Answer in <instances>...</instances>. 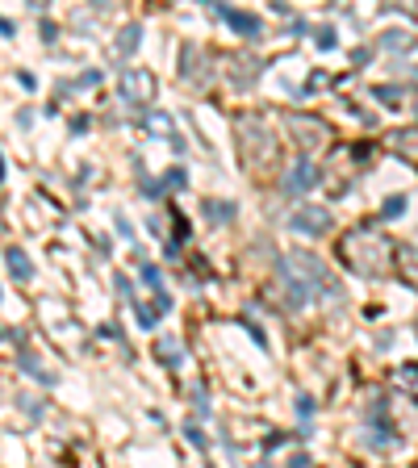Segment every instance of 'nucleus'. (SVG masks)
Wrapping results in <instances>:
<instances>
[{"label": "nucleus", "instance_id": "obj_1", "mask_svg": "<svg viewBox=\"0 0 418 468\" xmlns=\"http://www.w3.org/2000/svg\"><path fill=\"white\" fill-rule=\"evenodd\" d=\"M280 281L289 288V310H301L310 297H339L343 288L339 281L330 276V268H326L318 255H310V251H289L284 259H280Z\"/></svg>", "mask_w": 418, "mask_h": 468}, {"label": "nucleus", "instance_id": "obj_2", "mask_svg": "<svg viewBox=\"0 0 418 468\" xmlns=\"http://www.w3.org/2000/svg\"><path fill=\"white\" fill-rule=\"evenodd\" d=\"M343 259L360 272V276H381L389 268V242L376 238L372 230H356L343 238Z\"/></svg>", "mask_w": 418, "mask_h": 468}, {"label": "nucleus", "instance_id": "obj_3", "mask_svg": "<svg viewBox=\"0 0 418 468\" xmlns=\"http://www.w3.org/2000/svg\"><path fill=\"white\" fill-rule=\"evenodd\" d=\"M155 76L151 71H142V67H130V71H122V80H117V96L126 100V105H151L155 100Z\"/></svg>", "mask_w": 418, "mask_h": 468}, {"label": "nucleus", "instance_id": "obj_4", "mask_svg": "<svg viewBox=\"0 0 418 468\" xmlns=\"http://www.w3.org/2000/svg\"><path fill=\"white\" fill-rule=\"evenodd\" d=\"M289 226H293L297 234H314V238H318V234L330 230V213L318 209V205H301V209L289 218Z\"/></svg>", "mask_w": 418, "mask_h": 468}, {"label": "nucleus", "instance_id": "obj_5", "mask_svg": "<svg viewBox=\"0 0 418 468\" xmlns=\"http://www.w3.org/2000/svg\"><path fill=\"white\" fill-rule=\"evenodd\" d=\"M209 13L214 17H222V21H231L238 34H247V38H260L264 34V25H260V17H251V13H243V8H226V4H209Z\"/></svg>", "mask_w": 418, "mask_h": 468}, {"label": "nucleus", "instance_id": "obj_6", "mask_svg": "<svg viewBox=\"0 0 418 468\" xmlns=\"http://www.w3.org/2000/svg\"><path fill=\"white\" fill-rule=\"evenodd\" d=\"M314 185H318V168H314V159H297V168L280 180V188H284V192H293V197H297V192H306V188H314Z\"/></svg>", "mask_w": 418, "mask_h": 468}, {"label": "nucleus", "instance_id": "obj_7", "mask_svg": "<svg viewBox=\"0 0 418 468\" xmlns=\"http://www.w3.org/2000/svg\"><path fill=\"white\" fill-rule=\"evenodd\" d=\"M155 360H159L163 368H180V364H185V339H172V334L159 339V343H155Z\"/></svg>", "mask_w": 418, "mask_h": 468}, {"label": "nucleus", "instance_id": "obj_8", "mask_svg": "<svg viewBox=\"0 0 418 468\" xmlns=\"http://www.w3.org/2000/svg\"><path fill=\"white\" fill-rule=\"evenodd\" d=\"M289 130H297L301 134V146H314V142H323L326 139V126L323 122H306V117H289Z\"/></svg>", "mask_w": 418, "mask_h": 468}, {"label": "nucleus", "instance_id": "obj_9", "mask_svg": "<svg viewBox=\"0 0 418 468\" xmlns=\"http://www.w3.org/2000/svg\"><path fill=\"white\" fill-rule=\"evenodd\" d=\"M393 255H397V268L406 272V281L418 284V247H414V242H397V251H393Z\"/></svg>", "mask_w": 418, "mask_h": 468}, {"label": "nucleus", "instance_id": "obj_10", "mask_svg": "<svg viewBox=\"0 0 418 468\" xmlns=\"http://www.w3.org/2000/svg\"><path fill=\"white\" fill-rule=\"evenodd\" d=\"M139 47H142V25H139V21H130V25H126V30L117 34V42H113V50H117V54L126 59V54H134Z\"/></svg>", "mask_w": 418, "mask_h": 468}, {"label": "nucleus", "instance_id": "obj_11", "mask_svg": "<svg viewBox=\"0 0 418 468\" xmlns=\"http://www.w3.org/2000/svg\"><path fill=\"white\" fill-rule=\"evenodd\" d=\"M4 259H8V268H13V276H17V281H30V276H34V268H30V255H25V251L8 247V251H4Z\"/></svg>", "mask_w": 418, "mask_h": 468}, {"label": "nucleus", "instance_id": "obj_12", "mask_svg": "<svg viewBox=\"0 0 418 468\" xmlns=\"http://www.w3.org/2000/svg\"><path fill=\"white\" fill-rule=\"evenodd\" d=\"M142 126H146V130H155V134H163V139H176V134H172V117H168V113H159V109H155V113H146V117H142Z\"/></svg>", "mask_w": 418, "mask_h": 468}, {"label": "nucleus", "instance_id": "obj_13", "mask_svg": "<svg viewBox=\"0 0 418 468\" xmlns=\"http://www.w3.org/2000/svg\"><path fill=\"white\" fill-rule=\"evenodd\" d=\"M381 47L385 50H410L414 47V38H410L406 30H385V34H381Z\"/></svg>", "mask_w": 418, "mask_h": 468}, {"label": "nucleus", "instance_id": "obj_14", "mask_svg": "<svg viewBox=\"0 0 418 468\" xmlns=\"http://www.w3.org/2000/svg\"><path fill=\"white\" fill-rule=\"evenodd\" d=\"M205 218L218 226V222H231L234 218V205L231 201H205Z\"/></svg>", "mask_w": 418, "mask_h": 468}, {"label": "nucleus", "instance_id": "obj_15", "mask_svg": "<svg viewBox=\"0 0 418 468\" xmlns=\"http://www.w3.org/2000/svg\"><path fill=\"white\" fill-rule=\"evenodd\" d=\"M402 213H406V197H402V192L381 205V218H385V222H393V218H402Z\"/></svg>", "mask_w": 418, "mask_h": 468}, {"label": "nucleus", "instance_id": "obj_16", "mask_svg": "<svg viewBox=\"0 0 418 468\" xmlns=\"http://www.w3.org/2000/svg\"><path fill=\"white\" fill-rule=\"evenodd\" d=\"M139 276H142V284H146V288L163 293V276H159V268H155V264H142V268H139Z\"/></svg>", "mask_w": 418, "mask_h": 468}, {"label": "nucleus", "instance_id": "obj_17", "mask_svg": "<svg viewBox=\"0 0 418 468\" xmlns=\"http://www.w3.org/2000/svg\"><path fill=\"white\" fill-rule=\"evenodd\" d=\"M159 318H163V314H159V305H139V327L142 330H151Z\"/></svg>", "mask_w": 418, "mask_h": 468}, {"label": "nucleus", "instance_id": "obj_18", "mask_svg": "<svg viewBox=\"0 0 418 468\" xmlns=\"http://www.w3.org/2000/svg\"><path fill=\"white\" fill-rule=\"evenodd\" d=\"M188 185V176H185V168H168V176L159 180V188H185Z\"/></svg>", "mask_w": 418, "mask_h": 468}, {"label": "nucleus", "instance_id": "obj_19", "mask_svg": "<svg viewBox=\"0 0 418 468\" xmlns=\"http://www.w3.org/2000/svg\"><path fill=\"white\" fill-rule=\"evenodd\" d=\"M314 42H318V50H335V42H339V38H335V30H330V25H323V30L314 34Z\"/></svg>", "mask_w": 418, "mask_h": 468}, {"label": "nucleus", "instance_id": "obj_20", "mask_svg": "<svg viewBox=\"0 0 418 468\" xmlns=\"http://www.w3.org/2000/svg\"><path fill=\"white\" fill-rule=\"evenodd\" d=\"M185 439H188V443H192V447H201V452L209 447V439L201 435V426H185Z\"/></svg>", "mask_w": 418, "mask_h": 468}, {"label": "nucleus", "instance_id": "obj_21", "mask_svg": "<svg viewBox=\"0 0 418 468\" xmlns=\"http://www.w3.org/2000/svg\"><path fill=\"white\" fill-rule=\"evenodd\" d=\"M397 385H418V364H402L397 368Z\"/></svg>", "mask_w": 418, "mask_h": 468}, {"label": "nucleus", "instance_id": "obj_22", "mask_svg": "<svg viewBox=\"0 0 418 468\" xmlns=\"http://www.w3.org/2000/svg\"><path fill=\"white\" fill-rule=\"evenodd\" d=\"M376 100H389V105H393V100H402V88H393V84L385 88V84H381V88H376Z\"/></svg>", "mask_w": 418, "mask_h": 468}, {"label": "nucleus", "instance_id": "obj_23", "mask_svg": "<svg viewBox=\"0 0 418 468\" xmlns=\"http://www.w3.org/2000/svg\"><path fill=\"white\" fill-rule=\"evenodd\" d=\"M297 414H301V419H310V414H314V397H306V393H301V397H297Z\"/></svg>", "mask_w": 418, "mask_h": 468}, {"label": "nucleus", "instance_id": "obj_24", "mask_svg": "<svg viewBox=\"0 0 418 468\" xmlns=\"http://www.w3.org/2000/svg\"><path fill=\"white\" fill-rule=\"evenodd\" d=\"M76 84H80V88H96V84H100V71H88V76H80Z\"/></svg>", "mask_w": 418, "mask_h": 468}, {"label": "nucleus", "instance_id": "obj_25", "mask_svg": "<svg viewBox=\"0 0 418 468\" xmlns=\"http://www.w3.org/2000/svg\"><path fill=\"white\" fill-rule=\"evenodd\" d=\"M117 230L126 234V238H134V226H130V218H122V213H117Z\"/></svg>", "mask_w": 418, "mask_h": 468}, {"label": "nucleus", "instance_id": "obj_26", "mask_svg": "<svg viewBox=\"0 0 418 468\" xmlns=\"http://www.w3.org/2000/svg\"><path fill=\"white\" fill-rule=\"evenodd\" d=\"M142 192H146V197H159L163 188H159V180H142Z\"/></svg>", "mask_w": 418, "mask_h": 468}, {"label": "nucleus", "instance_id": "obj_27", "mask_svg": "<svg viewBox=\"0 0 418 468\" xmlns=\"http://www.w3.org/2000/svg\"><path fill=\"white\" fill-rule=\"evenodd\" d=\"M289 468H310V460H306V456H293V460H289Z\"/></svg>", "mask_w": 418, "mask_h": 468}, {"label": "nucleus", "instance_id": "obj_28", "mask_svg": "<svg viewBox=\"0 0 418 468\" xmlns=\"http://www.w3.org/2000/svg\"><path fill=\"white\" fill-rule=\"evenodd\" d=\"M414 330H418V322H414Z\"/></svg>", "mask_w": 418, "mask_h": 468}]
</instances>
